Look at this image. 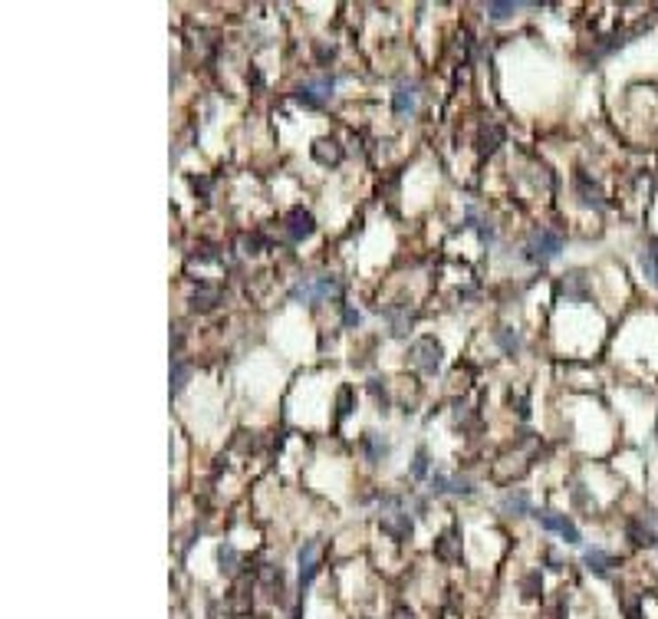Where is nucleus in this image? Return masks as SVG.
<instances>
[{
    "label": "nucleus",
    "instance_id": "nucleus-1",
    "mask_svg": "<svg viewBox=\"0 0 658 619\" xmlns=\"http://www.w3.org/2000/svg\"><path fill=\"white\" fill-rule=\"evenodd\" d=\"M333 86H336L333 76L310 79V83H299V86L293 89V99H297L299 106H306V109H323L326 102L333 99Z\"/></svg>",
    "mask_w": 658,
    "mask_h": 619
},
{
    "label": "nucleus",
    "instance_id": "nucleus-2",
    "mask_svg": "<svg viewBox=\"0 0 658 619\" xmlns=\"http://www.w3.org/2000/svg\"><path fill=\"white\" fill-rule=\"evenodd\" d=\"M441 356H445L441 342H438L435 336H422V340L411 342L409 363L415 369H422V372H438V369H441Z\"/></svg>",
    "mask_w": 658,
    "mask_h": 619
},
{
    "label": "nucleus",
    "instance_id": "nucleus-3",
    "mask_svg": "<svg viewBox=\"0 0 658 619\" xmlns=\"http://www.w3.org/2000/svg\"><path fill=\"white\" fill-rule=\"evenodd\" d=\"M536 524L543 527V531L550 534H559L566 543H583V537H579V527L573 524L566 514H557V511H534Z\"/></svg>",
    "mask_w": 658,
    "mask_h": 619
},
{
    "label": "nucleus",
    "instance_id": "nucleus-4",
    "mask_svg": "<svg viewBox=\"0 0 658 619\" xmlns=\"http://www.w3.org/2000/svg\"><path fill=\"white\" fill-rule=\"evenodd\" d=\"M530 257L534 261H540V264H547V261H553L559 251H563V238H559L557 231H550V228H540L534 234V240H530Z\"/></svg>",
    "mask_w": 658,
    "mask_h": 619
},
{
    "label": "nucleus",
    "instance_id": "nucleus-5",
    "mask_svg": "<svg viewBox=\"0 0 658 619\" xmlns=\"http://www.w3.org/2000/svg\"><path fill=\"white\" fill-rule=\"evenodd\" d=\"M283 231H286V238L293 240V244H299V240L313 238V231H316V217H313L306 208H293V211H286V217H283Z\"/></svg>",
    "mask_w": 658,
    "mask_h": 619
},
{
    "label": "nucleus",
    "instance_id": "nucleus-6",
    "mask_svg": "<svg viewBox=\"0 0 658 619\" xmlns=\"http://www.w3.org/2000/svg\"><path fill=\"white\" fill-rule=\"evenodd\" d=\"M418 106V86L415 83H398L392 92V113L395 115H411Z\"/></svg>",
    "mask_w": 658,
    "mask_h": 619
},
{
    "label": "nucleus",
    "instance_id": "nucleus-7",
    "mask_svg": "<svg viewBox=\"0 0 658 619\" xmlns=\"http://www.w3.org/2000/svg\"><path fill=\"white\" fill-rule=\"evenodd\" d=\"M313 577H316V540H306L299 547V586H306Z\"/></svg>",
    "mask_w": 658,
    "mask_h": 619
},
{
    "label": "nucleus",
    "instance_id": "nucleus-8",
    "mask_svg": "<svg viewBox=\"0 0 658 619\" xmlns=\"http://www.w3.org/2000/svg\"><path fill=\"white\" fill-rule=\"evenodd\" d=\"M313 158L320 165H339L343 162V145L336 139H320L313 145Z\"/></svg>",
    "mask_w": 658,
    "mask_h": 619
},
{
    "label": "nucleus",
    "instance_id": "nucleus-9",
    "mask_svg": "<svg viewBox=\"0 0 658 619\" xmlns=\"http://www.w3.org/2000/svg\"><path fill=\"white\" fill-rule=\"evenodd\" d=\"M576 191H579V198H583L586 204H593V208H602V191H599V185L593 181V178L586 175V172H576Z\"/></svg>",
    "mask_w": 658,
    "mask_h": 619
},
{
    "label": "nucleus",
    "instance_id": "nucleus-10",
    "mask_svg": "<svg viewBox=\"0 0 658 619\" xmlns=\"http://www.w3.org/2000/svg\"><path fill=\"white\" fill-rule=\"evenodd\" d=\"M500 511L504 514H510V518H523V514H530V497H527V491H510L504 501H500Z\"/></svg>",
    "mask_w": 658,
    "mask_h": 619
},
{
    "label": "nucleus",
    "instance_id": "nucleus-11",
    "mask_svg": "<svg viewBox=\"0 0 658 619\" xmlns=\"http://www.w3.org/2000/svg\"><path fill=\"white\" fill-rule=\"evenodd\" d=\"M362 452H365V458L375 465V461H382V458L388 455V442H385L379 431H369V435L362 438Z\"/></svg>",
    "mask_w": 658,
    "mask_h": 619
},
{
    "label": "nucleus",
    "instance_id": "nucleus-12",
    "mask_svg": "<svg viewBox=\"0 0 658 619\" xmlns=\"http://www.w3.org/2000/svg\"><path fill=\"white\" fill-rule=\"evenodd\" d=\"M625 531H629L632 543H639V547H655V543H658V534L652 531V527H645V520H639V518L629 520V527H625Z\"/></svg>",
    "mask_w": 658,
    "mask_h": 619
},
{
    "label": "nucleus",
    "instance_id": "nucleus-13",
    "mask_svg": "<svg viewBox=\"0 0 658 619\" xmlns=\"http://www.w3.org/2000/svg\"><path fill=\"white\" fill-rule=\"evenodd\" d=\"M293 304H316V277H299L290 290Z\"/></svg>",
    "mask_w": 658,
    "mask_h": 619
},
{
    "label": "nucleus",
    "instance_id": "nucleus-14",
    "mask_svg": "<svg viewBox=\"0 0 658 619\" xmlns=\"http://www.w3.org/2000/svg\"><path fill=\"white\" fill-rule=\"evenodd\" d=\"M494 340H497V346H500V349H504L507 356H513V353H517V349L523 346L520 333H517L513 327H500V329L494 333Z\"/></svg>",
    "mask_w": 658,
    "mask_h": 619
},
{
    "label": "nucleus",
    "instance_id": "nucleus-15",
    "mask_svg": "<svg viewBox=\"0 0 658 619\" xmlns=\"http://www.w3.org/2000/svg\"><path fill=\"white\" fill-rule=\"evenodd\" d=\"M382 531L385 534H392L395 540H405L411 534V520H409V514H395V518H385L382 520Z\"/></svg>",
    "mask_w": 658,
    "mask_h": 619
},
{
    "label": "nucleus",
    "instance_id": "nucleus-16",
    "mask_svg": "<svg viewBox=\"0 0 658 619\" xmlns=\"http://www.w3.org/2000/svg\"><path fill=\"white\" fill-rule=\"evenodd\" d=\"M583 563H586L589 570H593V573H599V577H602V573H606V570L612 567V556H609L606 550H599V547H593V550H586V554H583Z\"/></svg>",
    "mask_w": 658,
    "mask_h": 619
},
{
    "label": "nucleus",
    "instance_id": "nucleus-17",
    "mask_svg": "<svg viewBox=\"0 0 658 619\" xmlns=\"http://www.w3.org/2000/svg\"><path fill=\"white\" fill-rule=\"evenodd\" d=\"M217 300H221V293L217 290H211V287H201L198 293H191V310H214L217 306Z\"/></svg>",
    "mask_w": 658,
    "mask_h": 619
},
{
    "label": "nucleus",
    "instance_id": "nucleus-18",
    "mask_svg": "<svg viewBox=\"0 0 658 619\" xmlns=\"http://www.w3.org/2000/svg\"><path fill=\"white\" fill-rule=\"evenodd\" d=\"M237 560H240V554H237L234 543H221V547H217V563H221V573H234Z\"/></svg>",
    "mask_w": 658,
    "mask_h": 619
},
{
    "label": "nucleus",
    "instance_id": "nucleus-19",
    "mask_svg": "<svg viewBox=\"0 0 658 619\" xmlns=\"http://www.w3.org/2000/svg\"><path fill=\"white\" fill-rule=\"evenodd\" d=\"M484 10H487V17H491V20H510L513 13L520 10V3H510V0H507V3H497V0H491Z\"/></svg>",
    "mask_w": 658,
    "mask_h": 619
},
{
    "label": "nucleus",
    "instance_id": "nucleus-20",
    "mask_svg": "<svg viewBox=\"0 0 658 619\" xmlns=\"http://www.w3.org/2000/svg\"><path fill=\"white\" fill-rule=\"evenodd\" d=\"M185 379H188V366L181 363V359H174V363H172V392H174V395L185 389Z\"/></svg>",
    "mask_w": 658,
    "mask_h": 619
},
{
    "label": "nucleus",
    "instance_id": "nucleus-21",
    "mask_svg": "<svg viewBox=\"0 0 658 619\" xmlns=\"http://www.w3.org/2000/svg\"><path fill=\"white\" fill-rule=\"evenodd\" d=\"M336 405H339V418H346L349 412L356 408V405H352V389H349V386H343V389H339V399H336Z\"/></svg>",
    "mask_w": 658,
    "mask_h": 619
},
{
    "label": "nucleus",
    "instance_id": "nucleus-22",
    "mask_svg": "<svg viewBox=\"0 0 658 619\" xmlns=\"http://www.w3.org/2000/svg\"><path fill=\"white\" fill-rule=\"evenodd\" d=\"M425 474H428V452H425V448H418L415 465H411V478H425Z\"/></svg>",
    "mask_w": 658,
    "mask_h": 619
},
{
    "label": "nucleus",
    "instance_id": "nucleus-23",
    "mask_svg": "<svg viewBox=\"0 0 658 619\" xmlns=\"http://www.w3.org/2000/svg\"><path fill=\"white\" fill-rule=\"evenodd\" d=\"M645 261H648V264H652V267H655V270H658V234H655V238H648Z\"/></svg>",
    "mask_w": 658,
    "mask_h": 619
},
{
    "label": "nucleus",
    "instance_id": "nucleus-24",
    "mask_svg": "<svg viewBox=\"0 0 658 619\" xmlns=\"http://www.w3.org/2000/svg\"><path fill=\"white\" fill-rule=\"evenodd\" d=\"M343 320H346V327H359V310H352V306H346V313H343Z\"/></svg>",
    "mask_w": 658,
    "mask_h": 619
},
{
    "label": "nucleus",
    "instance_id": "nucleus-25",
    "mask_svg": "<svg viewBox=\"0 0 658 619\" xmlns=\"http://www.w3.org/2000/svg\"><path fill=\"white\" fill-rule=\"evenodd\" d=\"M642 270H645V277H648V280H652V283H655V287H658V270H655V267H652V264H648L645 257H642Z\"/></svg>",
    "mask_w": 658,
    "mask_h": 619
},
{
    "label": "nucleus",
    "instance_id": "nucleus-26",
    "mask_svg": "<svg viewBox=\"0 0 658 619\" xmlns=\"http://www.w3.org/2000/svg\"><path fill=\"white\" fill-rule=\"evenodd\" d=\"M438 554H441V556H451V537H447V534L441 537V543H438Z\"/></svg>",
    "mask_w": 658,
    "mask_h": 619
},
{
    "label": "nucleus",
    "instance_id": "nucleus-27",
    "mask_svg": "<svg viewBox=\"0 0 658 619\" xmlns=\"http://www.w3.org/2000/svg\"><path fill=\"white\" fill-rule=\"evenodd\" d=\"M191 185H195V191H204V195H208V188H211L208 178H191Z\"/></svg>",
    "mask_w": 658,
    "mask_h": 619
}]
</instances>
